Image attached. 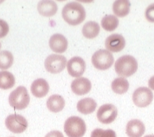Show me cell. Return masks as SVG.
Instances as JSON below:
<instances>
[{
    "label": "cell",
    "mask_w": 154,
    "mask_h": 137,
    "mask_svg": "<svg viewBox=\"0 0 154 137\" xmlns=\"http://www.w3.org/2000/svg\"><path fill=\"white\" fill-rule=\"evenodd\" d=\"M66 65H67L66 58L61 54H50L45 61V67L46 70L54 74L63 71Z\"/></svg>",
    "instance_id": "6"
},
{
    "label": "cell",
    "mask_w": 154,
    "mask_h": 137,
    "mask_svg": "<svg viewBox=\"0 0 154 137\" xmlns=\"http://www.w3.org/2000/svg\"><path fill=\"white\" fill-rule=\"evenodd\" d=\"M64 131L68 137H83L87 131V126L81 118L72 116L65 122Z\"/></svg>",
    "instance_id": "3"
},
{
    "label": "cell",
    "mask_w": 154,
    "mask_h": 137,
    "mask_svg": "<svg viewBox=\"0 0 154 137\" xmlns=\"http://www.w3.org/2000/svg\"><path fill=\"white\" fill-rule=\"evenodd\" d=\"M115 69L117 74L120 76L129 77L138 70V62L132 55L126 54L118 58L115 62Z\"/></svg>",
    "instance_id": "2"
},
{
    "label": "cell",
    "mask_w": 154,
    "mask_h": 137,
    "mask_svg": "<svg viewBox=\"0 0 154 137\" xmlns=\"http://www.w3.org/2000/svg\"><path fill=\"white\" fill-rule=\"evenodd\" d=\"M13 63V55L9 51H0V69L7 70L12 66Z\"/></svg>",
    "instance_id": "24"
},
{
    "label": "cell",
    "mask_w": 154,
    "mask_h": 137,
    "mask_svg": "<svg viewBox=\"0 0 154 137\" xmlns=\"http://www.w3.org/2000/svg\"><path fill=\"white\" fill-rule=\"evenodd\" d=\"M92 84L87 78L79 77L74 79L71 83V89L72 92L76 95H84L91 90Z\"/></svg>",
    "instance_id": "12"
},
{
    "label": "cell",
    "mask_w": 154,
    "mask_h": 137,
    "mask_svg": "<svg viewBox=\"0 0 154 137\" xmlns=\"http://www.w3.org/2000/svg\"><path fill=\"white\" fill-rule=\"evenodd\" d=\"M100 25L95 21H89L86 23L82 29L83 36L88 39H94L97 38L100 34Z\"/></svg>",
    "instance_id": "20"
},
{
    "label": "cell",
    "mask_w": 154,
    "mask_h": 137,
    "mask_svg": "<svg viewBox=\"0 0 154 137\" xmlns=\"http://www.w3.org/2000/svg\"><path fill=\"white\" fill-rule=\"evenodd\" d=\"M6 128L13 133H22L27 129L28 123L26 118L20 115L13 114L6 118Z\"/></svg>",
    "instance_id": "8"
},
{
    "label": "cell",
    "mask_w": 154,
    "mask_h": 137,
    "mask_svg": "<svg viewBox=\"0 0 154 137\" xmlns=\"http://www.w3.org/2000/svg\"><path fill=\"white\" fill-rule=\"evenodd\" d=\"M148 84H149V89H152V90H154V76L151 77L150 79H149Z\"/></svg>",
    "instance_id": "29"
},
{
    "label": "cell",
    "mask_w": 154,
    "mask_h": 137,
    "mask_svg": "<svg viewBox=\"0 0 154 137\" xmlns=\"http://www.w3.org/2000/svg\"><path fill=\"white\" fill-rule=\"evenodd\" d=\"M128 88H129V83L124 77L116 78L111 83V89L115 94H125L128 91Z\"/></svg>",
    "instance_id": "21"
},
{
    "label": "cell",
    "mask_w": 154,
    "mask_h": 137,
    "mask_svg": "<svg viewBox=\"0 0 154 137\" xmlns=\"http://www.w3.org/2000/svg\"><path fill=\"white\" fill-rule=\"evenodd\" d=\"M90 137H116V133L112 129H96L92 131Z\"/></svg>",
    "instance_id": "25"
},
{
    "label": "cell",
    "mask_w": 154,
    "mask_h": 137,
    "mask_svg": "<svg viewBox=\"0 0 154 137\" xmlns=\"http://www.w3.org/2000/svg\"><path fill=\"white\" fill-rule=\"evenodd\" d=\"M131 3L128 0H116L112 6V10L115 15L119 17L127 16L130 12Z\"/></svg>",
    "instance_id": "19"
},
{
    "label": "cell",
    "mask_w": 154,
    "mask_h": 137,
    "mask_svg": "<svg viewBox=\"0 0 154 137\" xmlns=\"http://www.w3.org/2000/svg\"><path fill=\"white\" fill-rule=\"evenodd\" d=\"M125 46V40L119 34H113L105 40V47L107 51L111 52H119Z\"/></svg>",
    "instance_id": "11"
},
{
    "label": "cell",
    "mask_w": 154,
    "mask_h": 137,
    "mask_svg": "<svg viewBox=\"0 0 154 137\" xmlns=\"http://www.w3.org/2000/svg\"><path fill=\"white\" fill-rule=\"evenodd\" d=\"M119 20L115 16L107 15L101 20V26L106 31H113L119 26Z\"/></svg>",
    "instance_id": "23"
},
{
    "label": "cell",
    "mask_w": 154,
    "mask_h": 137,
    "mask_svg": "<svg viewBox=\"0 0 154 137\" xmlns=\"http://www.w3.org/2000/svg\"><path fill=\"white\" fill-rule=\"evenodd\" d=\"M62 18L67 23L75 26L83 22L86 18V11L80 3L77 2H69L63 7Z\"/></svg>",
    "instance_id": "1"
},
{
    "label": "cell",
    "mask_w": 154,
    "mask_h": 137,
    "mask_svg": "<svg viewBox=\"0 0 154 137\" xmlns=\"http://www.w3.org/2000/svg\"><path fill=\"white\" fill-rule=\"evenodd\" d=\"M9 30H10V27L7 23L4 20L0 19V38L6 37L9 33Z\"/></svg>",
    "instance_id": "27"
},
{
    "label": "cell",
    "mask_w": 154,
    "mask_h": 137,
    "mask_svg": "<svg viewBox=\"0 0 154 137\" xmlns=\"http://www.w3.org/2000/svg\"><path fill=\"white\" fill-rule=\"evenodd\" d=\"M145 17L149 22L154 23V3L150 4L145 11Z\"/></svg>",
    "instance_id": "26"
},
{
    "label": "cell",
    "mask_w": 154,
    "mask_h": 137,
    "mask_svg": "<svg viewBox=\"0 0 154 137\" xmlns=\"http://www.w3.org/2000/svg\"><path fill=\"white\" fill-rule=\"evenodd\" d=\"M49 84L45 79H35L31 84L30 90L33 95L36 98H42L47 95L49 91Z\"/></svg>",
    "instance_id": "15"
},
{
    "label": "cell",
    "mask_w": 154,
    "mask_h": 137,
    "mask_svg": "<svg viewBox=\"0 0 154 137\" xmlns=\"http://www.w3.org/2000/svg\"><path fill=\"white\" fill-rule=\"evenodd\" d=\"M97 106V102L93 98H86L78 101L77 110L83 115H89L96 110Z\"/></svg>",
    "instance_id": "18"
},
{
    "label": "cell",
    "mask_w": 154,
    "mask_h": 137,
    "mask_svg": "<svg viewBox=\"0 0 154 137\" xmlns=\"http://www.w3.org/2000/svg\"><path fill=\"white\" fill-rule=\"evenodd\" d=\"M49 46L55 52L63 53L67 50L68 40L61 34H53L49 39Z\"/></svg>",
    "instance_id": "13"
},
{
    "label": "cell",
    "mask_w": 154,
    "mask_h": 137,
    "mask_svg": "<svg viewBox=\"0 0 154 137\" xmlns=\"http://www.w3.org/2000/svg\"><path fill=\"white\" fill-rule=\"evenodd\" d=\"M67 70L71 76L79 78L86 70V62L81 57H72L67 62Z\"/></svg>",
    "instance_id": "10"
},
{
    "label": "cell",
    "mask_w": 154,
    "mask_h": 137,
    "mask_svg": "<svg viewBox=\"0 0 154 137\" xmlns=\"http://www.w3.org/2000/svg\"><path fill=\"white\" fill-rule=\"evenodd\" d=\"M145 131V125L139 119H132L126 125L125 132L128 137H142Z\"/></svg>",
    "instance_id": "14"
},
{
    "label": "cell",
    "mask_w": 154,
    "mask_h": 137,
    "mask_svg": "<svg viewBox=\"0 0 154 137\" xmlns=\"http://www.w3.org/2000/svg\"><path fill=\"white\" fill-rule=\"evenodd\" d=\"M30 95L26 87L18 86L12 91L9 96V103L10 106L17 110H23L26 108L30 103Z\"/></svg>",
    "instance_id": "4"
},
{
    "label": "cell",
    "mask_w": 154,
    "mask_h": 137,
    "mask_svg": "<svg viewBox=\"0 0 154 137\" xmlns=\"http://www.w3.org/2000/svg\"><path fill=\"white\" fill-rule=\"evenodd\" d=\"M65 104H66V102H65L64 98L58 94L51 95L47 100V107L51 112L57 113L62 111V109L65 107Z\"/></svg>",
    "instance_id": "17"
},
{
    "label": "cell",
    "mask_w": 154,
    "mask_h": 137,
    "mask_svg": "<svg viewBox=\"0 0 154 137\" xmlns=\"http://www.w3.org/2000/svg\"><path fill=\"white\" fill-rule=\"evenodd\" d=\"M91 61L96 69L99 70H106L112 66L115 59L111 51L106 49H100L93 54Z\"/></svg>",
    "instance_id": "5"
},
{
    "label": "cell",
    "mask_w": 154,
    "mask_h": 137,
    "mask_svg": "<svg viewBox=\"0 0 154 137\" xmlns=\"http://www.w3.org/2000/svg\"><path fill=\"white\" fill-rule=\"evenodd\" d=\"M144 137H154V135H147Z\"/></svg>",
    "instance_id": "30"
},
{
    "label": "cell",
    "mask_w": 154,
    "mask_h": 137,
    "mask_svg": "<svg viewBox=\"0 0 154 137\" xmlns=\"http://www.w3.org/2000/svg\"><path fill=\"white\" fill-rule=\"evenodd\" d=\"M38 11L44 17H52L58 11V6L52 0H42L38 2Z\"/></svg>",
    "instance_id": "16"
},
{
    "label": "cell",
    "mask_w": 154,
    "mask_h": 137,
    "mask_svg": "<svg viewBox=\"0 0 154 137\" xmlns=\"http://www.w3.org/2000/svg\"><path fill=\"white\" fill-rule=\"evenodd\" d=\"M118 115V109L114 104H106L98 109L97 117L100 122L103 124H110L115 120Z\"/></svg>",
    "instance_id": "9"
},
{
    "label": "cell",
    "mask_w": 154,
    "mask_h": 137,
    "mask_svg": "<svg viewBox=\"0 0 154 137\" xmlns=\"http://www.w3.org/2000/svg\"><path fill=\"white\" fill-rule=\"evenodd\" d=\"M0 48H1V43H0Z\"/></svg>",
    "instance_id": "31"
},
{
    "label": "cell",
    "mask_w": 154,
    "mask_h": 137,
    "mask_svg": "<svg viewBox=\"0 0 154 137\" xmlns=\"http://www.w3.org/2000/svg\"><path fill=\"white\" fill-rule=\"evenodd\" d=\"M45 137H64V135L60 131L54 130V131H51L50 132H48Z\"/></svg>",
    "instance_id": "28"
},
{
    "label": "cell",
    "mask_w": 154,
    "mask_h": 137,
    "mask_svg": "<svg viewBox=\"0 0 154 137\" xmlns=\"http://www.w3.org/2000/svg\"><path fill=\"white\" fill-rule=\"evenodd\" d=\"M15 77L8 71L0 72V89L8 90L15 85Z\"/></svg>",
    "instance_id": "22"
},
{
    "label": "cell",
    "mask_w": 154,
    "mask_h": 137,
    "mask_svg": "<svg viewBox=\"0 0 154 137\" xmlns=\"http://www.w3.org/2000/svg\"><path fill=\"white\" fill-rule=\"evenodd\" d=\"M153 94L148 87L141 86L134 91L132 94V101L135 105L139 107H147L152 103Z\"/></svg>",
    "instance_id": "7"
}]
</instances>
